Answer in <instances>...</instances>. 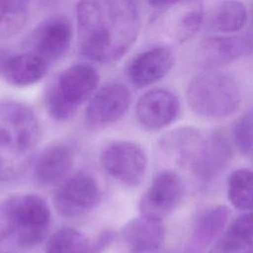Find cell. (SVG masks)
I'll list each match as a JSON object with an SVG mask.
<instances>
[{
    "label": "cell",
    "instance_id": "obj_1",
    "mask_svg": "<svg viewBox=\"0 0 253 253\" xmlns=\"http://www.w3.org/2000/svg\"><path fill=\"white\" fill-rule=\"evenodd\" d=\"M76 21L80 51L102 63L126 54L139 33V15L131 0H79Z\"/></svg>",
    "mask_w": 253,
    "mask_h": 253
},
{
    "label": "cell",
    "instance_id": "obj_2",
    "mask_svg": "<svg viewBox=\"0 0 253 253\" xmlns=\"http://www.w3.org/2000/svg\"><path fill=\"white\" fill-rule=\"evenodd\" d=\"M40 138V123L30 108L0 102V182L15 180L28 169Z\"/></svg>",
    "mask_w": 253,
    "mask_h": 253
},
{
    "label": "cell",
    "instance_id": "obj_3",
    "mask_svg": "<svg viewBox=\"0 0 253 253\" xmlns=\"http://www.w3.org/2000/svg\"><path fill=\"white\" fill-rule=\"evenodd\" d=\"M186 98L193 113L206 119L231 116L238 110L242 99L236 80L218 71L196 75L188 84Z\"/></svg>",
    "mask_w": 253,
    "mask_h": 253
},
{
    "label": "cell",
    "instance_id": "obj_4",
    "mask_svg": "<svg viewBox=\"0 0 253 253\" xmlns=\"http://www.w3.org/2000/svg\"><path fill=\"white\" fill-rule=\"evenodd\" d=\"M99 83L97 70L88 64L66 68L45 93L48 115L56 121H67L95 92Z\"/></svg>",
    "mask_w": 253,
    "mask_h": 253
},
{
    "label": "cell",
    "instance_id": "obj_5",
    "mask_svg": "<svg viewBox=\"0 0 253 253\" xmlns=\"http://www.w3.org/2000/svg\"><path fill=\"white\" fill-rule=\"evenodd\" d=\"M12 213V232L23 248L40 244L47 235L50 226V210L47 203L33 194L9 198Z\"/></svg>",
    "mask_w": 253,
    "mask_h": 253
},
{
    "label": "cell",
    "instance_id": "obj_6",
    "mask_svg": "<svg viewBox=\"0 0 253 253\" xmlns=\"http://www.w3.org/2000/svg\"><path fill=\"white\" fill-rule=\"evenodd\" d=\"M100 162L111 177L128 187L139 185L147 169V157L143 148L126 140L108 144L101 152Z\"/></svg>",
    "mask_w": 253,
    "mask_h": 253
},
{
    "label": "cell",
    "instance_id": "obj_7",
    "mask_svg": "<svg viewBox=\"0 0 253 253\" xmlns=\"http://www.w3.org/2000/svg\"><path fill=\"white\" fill-rule=\"evenodd\" d=\"M100 201L101 191L98 183L86 173H77L66 179L53 196L55 210L65 217L85 214L95 209Z\"/></svg>",
    "mask_w": 253,
    "mask_h": 253
},
{
    "label": "cell",
    "instance_id": "obj_8",
    "mask_svg": "<svg viewBox=\"0 0 253 253\" xmlns=\"http://www.w3.org/2000/svg\"><path fill=\"white\" fill-rule=\"evenodd\" d=\"M184 195V183L174 170H164L152 179L139 201L142 215L162 220L178 207Z\"/></svg>",
    "mask_w": 253,
    "mask_h": 253
},
{
    "label": "cell",
    "instance_id": "obj_9",
    "mask_svg": "<svg viewBox=\"0 0 253 253\" xmlns=\"http://www.w3.org/2000/svg\"><path fill=\"white\" fill-rule=\"evenodd\" d=\"M130 104L128 89L120 83H108L93 94L87 109L86 123L91 128H104L121 120Z\"/></svg>",
    "mask_w": 253,
    "mask_h": 253
},
{
    "label": "cell",
    "instance_id": "obj_10",
    "mask_svg": "<svg viewBox=\"0 0 253 253\" xmlns=\"http://www.w3.org/2000/svg\"><path fill=\"white\" fill-rule=\"evenodd\" d=\"M207 141L198 129L180 127L161 137L159 146L176 164L196 174L203 162Z\"/></svg>",
    "mask_w": 253,
    "mask_h": 253
},
{
    "label": "cell",
    "instance_id": "obj_11",
    "mask_svg": "<svg viewBox=\"0 0 253 253\" xmlns=\"http://www.w3.org/2000/svg\"><path fill=\"white\" fill-rule=\"evenodd\" d=\"M135 114L144 127L161 129L170 126L178 118L180 101L173 92L167 89H151L139 98Z\"/></svg>",
    "mask_w": 253,
    "mask_h": 253
},
{
    "label": "cell",
    "instance_id": "obj_12",
    "mask_svg": "<svg viewBox=\"0 0 253 253\" xmlns=\"http://www.w3.org/2000/svg\"><path fill=\"white\" fill-rule=\"evenodd\" d=\"M174 54L166 46H155L133 57L126 67V75L137 88L152 85L165 77L174 65Z\"/></svg>",
    "mask_w": 253,
    "mask_h": 253
},
{
    "label": "cell",
    "instance_id": "obj_13",
    "mask_svg": "<svg viewBox=\"0 0 253 253\" xmlns=\"http://www.w3.org/2000/svg\"><path fill=\"white\" fill-rule=\"evenodd\" d=\"M122 237L132 253H154L163 245L165 228L162 220L141 214L125 224Z\"/></svg>",
    "mask_w": 253,
    "mask_h": 253
},
{
    "label": "cell",
    "instance_id": "obj_14",
    "mask_svg": "<svg viewBox=\"0 0 253 253\" xmlns=\"http://www.w3.org/2000/svg\"><path fill=\"white\" fill-rule=\"evenodd\" d=\"M72 28L64 18H55L44 24L34 39L33 51L46 63L62 57L70 47Z\"/></svg>",
    "mask_w": 253,
    "mask_h": 253
},
{
    "label": "cell",
    "instance_id": "obj_15",
    "mask_svg": "<svg viewBox=\"0 0 253 253\" xmlns=\"http://www.w3.org/2000/svg\"><path fill=\"white\" fill-rule=\"evenodd\" d=\"M73 164L71 149L63 143L46 146L33 165V175L38 183L44 186L56 185L64 180Z\"/></svg>",
    "mask_w": 253,
    "mask_h": 253
},
{
    "label": "cell",
    "instance_id": "obj_16",
    "mask_svg": "<svg viewBox=\"0 0 253 253\" xmlns=\"http://www.w3.org/2000/svg\"><path fill=\"white\" fill-rule=\"evenodd\" d=\"M253 50L251 39L242 36H224L206 39L200 45L199 55L206 66H219L235 61Z\"/></svg>",
    "mask_w": 253,
    "mask_h": 253
},
{
    "label": "cell",
    "instance_id": "obj_17",
    "mask_svg": "<svg viewBox=\"0 0 253 253\" xmlns=\"http://www.w3.org/2000/svg\"><path fill=\"white\" fill-rule=\"evenodd\" d=\"M232 144L228 134L223 128L214 130L207 141V149L203 162L195 174L204 182L211 181L230 162Z\"/></svg>",
    "mask_w": 253,
    "mask_h": 253
},
{
    "label": "cell",
    "instance_id": "obj_18",
    "mask_svg": "<svg viewBox=\"0 0 253 253\" xmlns=\"http://www.w3.org/2000/svg\"><path fill=\"white\" fill-rule=\"evenodd\" d=\"M47 72V63L34 52L12 55L3 76L12 86L28 87L41 81Z\"/></svg>",
    "mask_w": 253,
    "mask_h": 253
},
{
    "label": "cell",
    "instance_id": "obj_19",
    "mask_svg": "<svg viewBox=\"0 0 253 253\" xmlns=\"http://www.w3.org/2000/svg\"><path fill=\"white\" fill-rule=\"evenodd\" d=\"M229 214V209L223 205L207 210L195 225L191 239L193 249L204 250L216 238H219L228 221Z\"/></svg>",
    "mask_w": 253,
    "mask_h": 253
},
{
    "label": "cell",
    "instance_id": "obj_20",
    "mask_svg": "<svg viewBox=\"0 0 253 253\" xmlns=\"http://www.w3.org/2000/svg\"><path fill=\"white\" fill-rule=\"evenodd\" d=\"M246 20V7L237 0L220 1L210 15L211 28L221 33L240 31L244 27Z\"/></svg>",
    "mask_w": 253,
    "mask_h": 253
},
{
    "label": "cell",
    "instance_id": "obj_21",
    "mask_svg": "<svg viewBox=\"0 0 253 253\" xmlns=\"http://www.w3.org/2000/svg\"><path fill=\"white\" fill-rule=\"evenodd\" d=\"M227 198L237 210L253 209V171L239 168L232 171L227 179Z\"/></svg>",
    "mask_w": 253,
    "mask_h": 253
},
{
    "label": "cell",
    "instance_id": "obj_22",
    "mask_svg": "<svg viewBox=\"0 0 253 253\" xmlns=\"http://www.w3.org/2000/svg\"><path fill=\"white\" fill-rule=\"evenodd\" d=\"M44 253H90V239L74 228H61L48 238Z\"/></svg>",
    "mask_w": 253,
    "mask_h": 253
},
{
    "label": "cell",
    "instance_id": "obj_23",
    "mask_svg": "<svg viewBox=\"0 0 253 253\" xmlns=\"http://www.w3.org/2000/svg\"><path fill=\"white\" fill-rule=\"evenodd\" d=\"M29 0H0V36L20 32L28 20Z\"/></svg>",
    "mask_w": 253,
    "mask_h": 253
},
{
    "label": "cell",
    "instance_id": "obj_24",
    "mask_svg": "<svg viewBox=\"0 0 253 253\" xmlns=\"http://www.w3.org/2000/svg\"><path fill=\"white\" fill-rule=\"evenodd\" d=\"M232 141L242 155H253V111L245 112L236 120L232 129Z\"/></svg>",
    "mask_w": 253,
    "mask_h": 253
},
{
    "label": "cell",
    "instance_id": "obj_25",
    "mask_svg": "<svg viewBox=\"0 0 253 253\" xmlns=\"http://www.w3.org/2000/svg\"><path fill=\"white\" fill-rule=\"evenodd\" d=\"M209 253H253V240L225 232L214 242Z\"/></svg>",
    "mask_w": 253,
    "mask_h": 253
},
{
    "label": "cell",
    "instance_id": "obj_26",
    "mask_svg": "<svg viewBox=\"0 0 253 253\" xmlns=\"http://www.w3.org/2000/svg\"><path fill=\"white\" fill-rule=\"evenodd\" d=\"M203 13L198 10L191 11L187 13L183 18L179 25L178 35L179 40L181 42L188 41L192 39L196 33L200 30L202 24H203Z\"/></svg>",
    "mask_w": 253,
    "mask_h": 253
},
{
    "label": "cell",
    "instance_id": "obj_27",
    "mask_svg": "<svg viewBox=\"0 0 253 253\" xmlns=\"http://www.w3.org/2000/svg\"><path fill=\"white\" fill-rule=\"evenodd\" d=\"M226 232L238 237L253 240V209L246 211L245 213L235 218L230 223Z\"/></svg>",
    "mask_w": 253,
    "mask_h": 253
},
{
    "label": "cell",
    "instance_id": "obj_28",
    "mask_svg": "<svg viewBox=\"0 0 253 253\" xmlns=\"http://www.w3.org/2000/svg\"><path fill=\"white\" fill-rule=\"evenodd\" d=\"M116 238V232L105 229L90 240V253H103Z\"/></svg>",
    "mask_w": 253,
    "mask_h": 253
},
{
    "label": "cell",
    "instance_id": "obj_29",
    "mask_svg": "<svg viewBox=\"0 0 253 253\" xmlns=\"http://www.w3.org/2000/svg\"><path fill=\"white\" fill-rule=\"evenodd\" d=\"M12 213L9 198L0 203V242L12 233Z\"/></svg>",
    "mask_w": 253,
    "mask_h": 253
},
{
    "label": "cell",
    "instance_id": "obj_30",
    "mask_svg": "<svg viewBox=\"0 0 253 253\" xmlns=\"http://www.w3.org/2000/svg\"><path fill=\"white\" fill-rule=\"evenodd\" d=\"M11 56H12V54L9 50L0 48V75L4 73L6 65H7L9 59L11 58Z\"/></svg>",
    "mask_w": 253,
    "mask_h": 253
},
{
    "label": "cell",
    "instance_id": "obj_31",
    "mask_svg": "<svg viewBox=\"0 0 253 253\" xmlns=\"http://www.w3.org/2000/svg\"><path fill=\"white\" fill-rule=\"evenodd\" d=\"M183 0H148V3L150 6L154 8H163L168 7L174 4H177Z\"/></svg>",
    "mask_w": 253,
    "mask_h": 253
}]
</instances>
